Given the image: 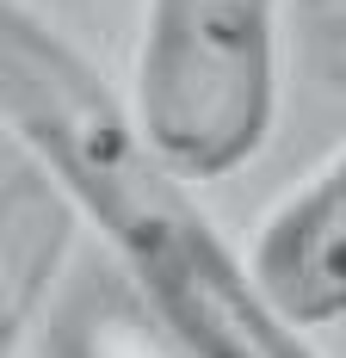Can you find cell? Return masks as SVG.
Listing matches in <instances>:
<instances>
[{"label": "cell", "mask_w": 346, "mask_h": 358, "mask_svg": "<svg viewBox=\"0 0 346 358\" xmlns=\"http://www.w3.org/2000/svg\"><path fill=\"white\" fill-rule=\"evenodd\" d=\"M0 111L6 143L32 148L62 179L186 358H315L272 315L247 259L210 229L186 173L142 143L105 74L19 0L0 13Z\"/></svg>", "instance_id": "6da1fadb"}, {"label": "cell", "mask_w": 346, "mask_h": 358, "mask_svg": "<svg viewBox=\"0 0 346 358\" xmlns=\"http://www.w3.org/2000/svg\"><path fill=\"white\" fill-rule=\"evenodd\" d=\"M278 106V0H148L130 62L142 143L186 179L254 161Z\"/></svg>", "instance_id": "7a4b0ae2"}, {"label": "cell", "mask_w": 346, "mask_h": 358, "mask_svg": "<svg viewBox=\"0 0 346 358\" xmlns=\"http://www.w3.org/2000/svg\"><path fill=\"white\" fill-rule=\"evenodd\" d=\"M247 272L272 315L297 334L346 315V143L260 222Z\"/></svg>", "instance_id": "3957f363"}, {"label": "cell", "mask_w": 346, "mask_h": 358, "mask_svg": "<svg viewBox=\"0 0 346 358\" xmlns=\"http://www.w3.org/2000/svg\"><path fill=\"white\" fill-rule=\"evenodd\" d=\"M74 216L81 204L62 192V179L32 148L6 143V185H0V340L6 346L37 315L43 290L56 285Z\"/></svg>", "instance_id": "277c9868"}, {"label": "cell", "mask_w": 346, "mask_h": 358, "mask_svg": "<svg viewBox=\"0 0 346 358\" xmlns=\"http://www.w3.org/2000/svg\"><path fill=\"white\" fill-rule=\"evenodd\" d=\"M340 74H346V31H340Z\"/></svg>", "instance_id": "5b68a950"}]
</instances>
